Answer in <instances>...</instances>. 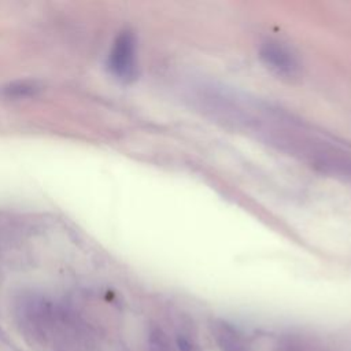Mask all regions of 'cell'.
<instances>
[{
	"label": "cell",
	"instance_id": "cell-2",
	"mask_svg": "<svg viewBox=\"0 0 351 351\" xmlns=\"http://www.w3.org/2000/svg\"><path fill=\"white\" fill-rule=\"evenodd\" d=\"M259 56L262 62L277 75L293 77L299 71L296 56L278 41L267 40L259 47Z\"/></svg>",
	"mask_w": 351,
	"mask_h": 351
},
{
	"label": "cell",
	"instance_id": "cell-3",
	"mask_svg": "<svg viewBox=\"0 0 351 351\" xmlns=\"http://www.w3.org/2000/svg\"><path fill=\"white\" fill-rule=\"evenodd\" d=\"M217 343L221 351H247L240 337L229 328H222L217 332Z\"/></svg>",
	"mask_w": 351,
	"mask_h": 351
},
{
	"label": "cell",
	"instance_id": "cell-1",
	"mask_svg": "<svg viewBox=\"0 0 351 351\" xmlns=\"http://www.w3.org/2000/svg\"><path fill=\"white\" fill-rule=\"evenodd\" d=\"M111 73L121 80H132L136 75V43L130 32H122L114 41L108 56Z\"/></svg>",
	"mask_w": 351,
	"mask_h": 351
}]
</instances>
